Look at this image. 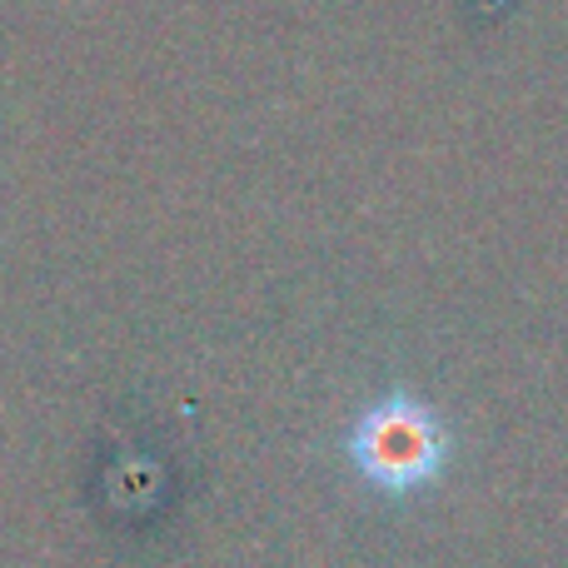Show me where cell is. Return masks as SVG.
Returning a JSON list of instances; mask_svg holds the SVG:
<instances>
[{
    "instance_id": "6da1fadb",
    "label": "cell",
    "mask_w": 568,
    "mask_h": 568,
    "mask_svg": "<svg viewBox=\"0 0 568 568\" xmlns=\"http://www.w3.org/2000/svg\"><path fill=\"white\" fill-rule=\"evenodd\" d=\"M449 424L434 414V404H424L409 389H389L384 399L364 404L344 439L349 469L374 494H389V499H409V494L439 484L449 469Z\"/></svg>"
}]
</instances>
